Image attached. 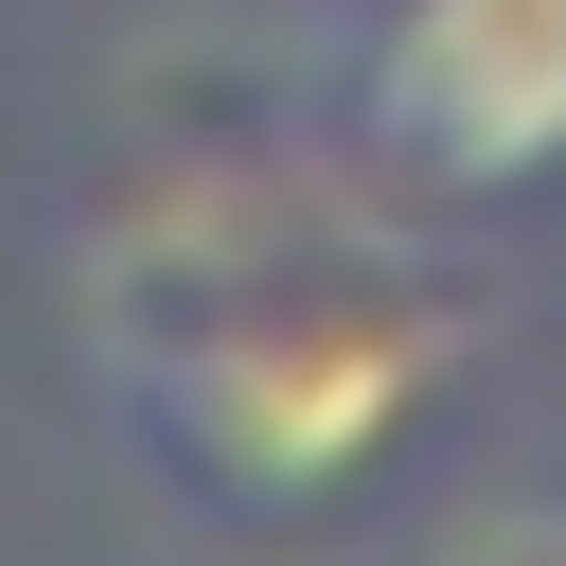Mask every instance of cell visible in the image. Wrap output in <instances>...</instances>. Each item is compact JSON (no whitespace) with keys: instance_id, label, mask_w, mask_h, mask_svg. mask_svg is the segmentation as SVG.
<instances>
[{"instance_id":"obj_1","label":"cell","mask_w":566,"mask_h":566,"mask_svg":"<svg viewBox=\"0 0 566 566\" xmlns=\"http://www.w3.org/2000/svg\"><path fill=\"white\" fill-rule=\"evenodd\" d=\"M424 371H442L424 318H389V301H354V283H283V301H230V318L124 354V442H142L195 513L283 531V513H318L336 478L389 460V424L424 407Z\"/></svg>"},{"instance_id":"obj_2","label":"cell","mask_w":566,"mask_h":566,"mask_svg":"<svg viewBox=\"0 0 566 566\" xmlns=\"http://www.w3.org/2000/svg\"><path fill=\"white\" fill-rule=\"evenodd\" d=\"M318 124L407 212H513L566 177V0H354Z\"/></svg>"}]
</instances>
